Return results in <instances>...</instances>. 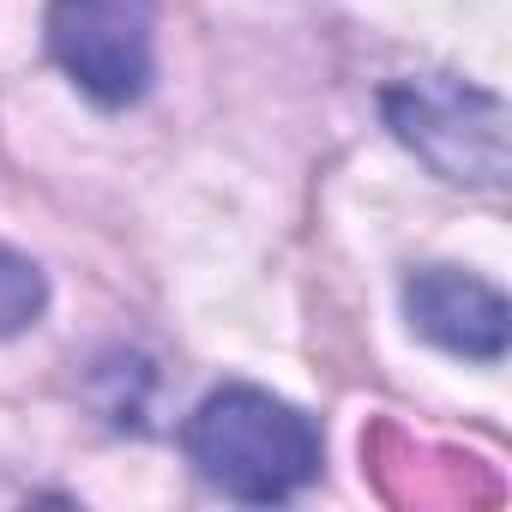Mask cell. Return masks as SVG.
Masks as SVG:
<instances>
[{
    "instance_id": "cell-1",
    "label": "cell",
    "mask_w": 512,
    "mask_h": 512,
    "mask_svg": "<svg viewBox=\"0 0 512 512\" xmlns=\"http://www.w3.org/2000/svg\"><path fill=\"white\" fill-rule=\"evenodd\" d=\"M187 458L211 488L229 500H290L296 488L314 482L320 470V428L260 392V386H217L193 416H187Z\"/></svg>"
},
{
    "instance_id": "cell-2",
    "label": "cell",
    "mask_w": 512,
    "mask_h": 512,
    "mask_svg": "<svg viewBox=\"0 0 512 512\" xmlns=\"http://www.w3.org/2000/svg\"><path fill=\"white\" fill-rule=\"evenodd\" d=\"M49 55L91 103H139L157 67V7L151 0H49Z\"/></svg>"
},
{
    "instance_id": "cell-3",
    "label": "cell",
    "mask_w": 512,
    "mask_h": 512,
    "mask_svg": "<svg viewBox=\"0 0 512 512\" xmlns=\"http://www.w3.org/2000/svg\"><path fill=\"white\" fill-rule=\"evenodd\" d=\"M398 139L428 157L446 181H470L500 193L506 187V109L488 91L452 79H410L386 97Z\"/></svg>"
},
{
    "instance_id": "cell-4",
    "label": "cell",
    "mask_w": 512,
    "mask_h": 512,
    "mask_svg": "<svg viewBox=\"0 0 512 512\" xmlns=\"http://www.w3.org/2000/svg\"><path fill=\"white\" fill-rule=\"evenodd\" d=\"M404 308H410V326L452 356H476V362L506 356V296L470 272H452V266L416 272L404 284Z\"/></svg>"
},
{
    "instance_id": "cell-5",
    "label": "cell",
    "mask_w": 512,
    "mask_h": 512,
    "mask_svg": "<svg viewBox=\"0 0 512 512\" xmlns=\"http://www.w3.org/2000/svg\"><path fill=\"white\" fill-rule=\"evenodd\" d=\"M43 302H49L43 272L25 260V253H13L7 241H0V338H19L25 326H37Z\"/></svg>"
}]
</instances>
